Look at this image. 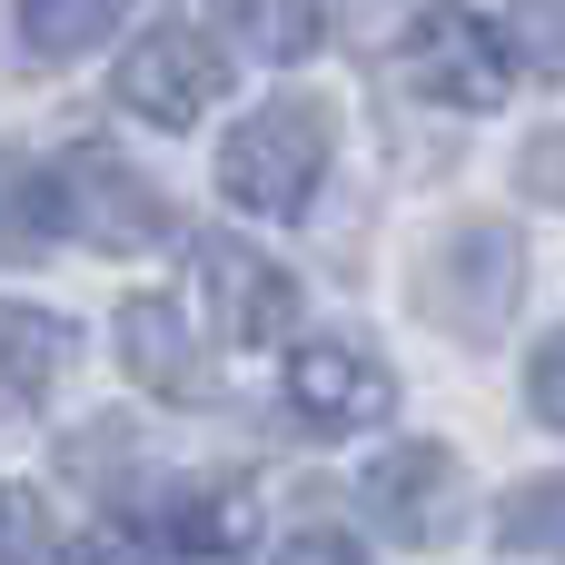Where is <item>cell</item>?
I'll return each mask as SVG.
<instances>
[{
	"mask_svg": "<svg viewBox=\"0 0 565 565\" xmlns=\"http://www.w3.org/2000/svg\"><path fill=\"white\" fill-rule=\"evenodd\" d=\"M407 79H417L427 99H447V109H497L507 79H516V50H507L467 0H447V10H427V20L407 30Z\"/></svg>",
	"mask_w": 565,
	"mask_h": 565,
	"instance_id": "cell-4",
	"label": "cell"
},
{
	"mask_svg": "<svg viewBox=\"0 0 565 565\" xmlns=\"http://www.w3.org/2000/svg\"><path fill=\"white\" fill-rule=\"evenodd\" d=\"M60 228H70L60 179H50V169H30L20 149H0V258H40Z\"/></svg>",
	"mask_w": 565,
	"mask_h": 565,
	"instance_id": "cell-12",
	"label": "cell"
},
{
	"mask_svg": "<svg viewBox=\"0 0 565 565\" xmlns=\"http://www.w3.org/2000/svg\"><path fill=\"white\" fill-rule=\"evenodd\" d=\"M129 437H139V427H119V417H99V427H79V437H70V477H89V487H109V477H119V457H139Z\"/></svg>",
	"mask_w": 565,
	"mask_h": 565,
	"instance_id": "cell-17",
	"label": "cell"
},
{
	"mask_svg": "<svg viewBox=\"0 0 565 565\" xmlns=\"http://www.w3.org/2000/svg\"><path fill=\"white\" fill-rule=\"evenodd\" d=\"M218 89H228V60H218L199 30H149V40H129V60H119V109H139V119H159V129L209 119Z\"/></svg>",
	"mask_w": 565,
	"mask_h": 565,
	"instance_id": "cell-5",
	"label": "cell"
},
{
	"mask_svg": "<svg viewBox=\"0 0 565 565\" xmlns=\"http://www.w3.org/2000/svg\"><path fill=\"white\" fill-rule=\"evenodd\" d=\"M60 565H159V556H149L129 526H89L79 546H60Z\"/></svg>",
	"mask_w": 565,
	"mask_h": 565,
	"instance_id": "cell-21",
	"label": "cell"
},
{
	"mask_svg": "<svg viewBox=\"0 0 565 565\" xmlns=\"http://www.w3.org/2000/svg\"><path fill=\"white\" fill-rule=\"evenodd\" d=\"M60 209H70V228H79L89 248H159V238H169L159 179H139L109 139H79V149L60 159Z\"/></svg>",
	"mask_w": 565,
	"mask_h": 565,
	"instance_id": "cell-3",
	"label": "cell"
},
{
	"mask_svg": "<svg viewBox=\"0 0 565 565\" xmlns=\"http://www.w3.org/2000/svg\"><path fill=\"white\" fill-rule=\"evenodd\" d=\"M497 546L507 556H565V477H526L497 507Z\"/></svg>",
	"mask_w": 565,
	"mask_h": 565,
	"instance_id": "cell-15",
	"label": "cell"
},
{
	"mask_svg": "<svg viewBox=\"0 0 565 565\" xmlns=\"http://www.w3.org/2000/svg\"><path fill=\"white\" fill-rule=\"evenodd\" d=\"M40 546H50L40 497H30V487H0V565H40Z\"/></svg>",
	"mask_w": 565,
	"mask_h": 565,
	"instance_id": "cell-16",
	"label": "cell"
},
{
	"mask_svg": "<svg viewBox=\"0 0 565 565\" xmlns=\"http://www.w3.org/2000/svg\"><path fill=\"white\" fill-rule=\"evenodd\" d=\"M516 40L546 79H565V0H516Z\"/></svg>",
	"mask_w": 565,
	"mask_h": 565,
	"instance_id": "cell-18",
	"label": "cell"
},
{
	"mask_svg": "<svg viewBox=\"0 0 565 565\" xmlns=\"http://www.w3.org/2000/svg\"><path fill=\"white\" fill-rule=\"evenodd\" d=\"M218 30L258 60H308L318 50V0H218Z\"/></svg>",
	"mask_w": 565,
	"mask_h": 565,
	"instance_id": "cell-14",
	"label": "cell"
},
{
	"mask_svg": "<svg viewBox=\"0 0 565 565\" xmlns=\"http://www.w3.org/2000/svg\"><path fill=\"white\" fill-rule=\"evenodd\" d=\"M119 20H129V0H20V50L30 60H89Z\"/></svg>",
	"mask_w": 565,
	"mask_h": 565,
	"instance_id": "cell-13",
	"label": "cell"
},
{
	"mask_svg": "<svg viewBox=\"0 0 565 565\" xmlns=\"http://www.w3.org/2000/svg\"><path fill=\"white\" fill-rule=\"evenodd\" d=\"M278 565H367V556H358L348 536H328V526H308V536H288V556H278Z\"/></svg>",
	"mask_w": 565,
	"mask_h": 565,
	"instance_id": "cell-22",
	"label": "cell"
},
{
	"mask_svg": "<svg viewBox=\"0 0 565 565\" xmlns=\"http://www.w3.org/2000/svg\"><path fill=\"white\" fill-rule=\"evenodd\" d=\"M169 546H179V565H248V546H258V497H248V477H199V487H179V497H169Z\"/></svg>",
	"mask_w": 565,
	"mask_h": 565,
	"instance_id": "cell-10",
	"label": "cell"
},
{
	"mask_svg": "<svg viewBox=\"0 0 565 565\" xmlns=\"http://www.w3.org/2000/svg\"><path fill=\"white\" fill-rule=\"evenodd\" d=\"M516 189H526V199H546V209H565V129L526 139V159H516Z\"/></svg>",
	"mask_w": 565,
	"mask_h": 565,
	"instance_id": "cell-19",
	"label": "cell"
},
{
	"mask_svg": "<svg viewBox=\"0 0 565 565\" xmlns=\"http://www.w3.org/2000/svg\"><path fill=\"white\" fill-rule=\"evenodd\" d=\"M526 397H536V417H546V427H565V328L526 358Z\"/></svg>",
	"mask_w": 565,
	"mask_h": 565,
	"instance_id": "cell-20",
	"label": "cell"
},
{
	"mask_svg": "<svg viewBox=\"0 0 565 565\" xmlns=\"http://www.w3.org/2000/svg\"><path fill=\"white\" fill-rule=\"evenodd\" d=\"M516 288H526V248H516V228H447V248L427 258V288H417V308L437 318V328H457V338H497L507 328V308H516Z\"/></svg>",
	"mask_w": 565,
	"mask_h": 565,
	"instance_id": "cell-2",
	"label": "cell"
},
{
	"mask_svg": "<svg viewBox=\"0 0 565 565\" xmlns=\"http://www.w3.org/2000/svg\"><path fill=\"white\" fill-rule=\"evenodd\" d=\"M328 149H338L328 99H268V109H248V119L228 129L218 189H228L238 209H258V218H298V209L318 199V179H328Z\"/></svg>",
	"mask_w": 565,
	"mask_h": 565,
	"instance_id": "cell-1",
	"label": "cell"
},
{
	"mask_svg": "<svg viewBox=\"0 0 565 565\" xmlns=\"http://www.w3.org/2000/svg\"><path fill=\"white\" fill-rule=\"evenodd\" d=\"M119 358H129V377H139L149 397H169V407H209V397H218V367L199 358V338H189V318H179L169 298H129V308H119Z\"/></svg>",
	"mask_w": 565,
	"mask_h": 565,
	"instance_id": "cell-9",
	"label": "cell"
},
{
	"mask_svg": "<svg viewBox=\"0 0 565 565\" xmlns=\"http://www.w3.org/2000/svg\"><path fill=\"white\" fill-rule=\"evenodd\" d=\"M60 367H70V328H60L50 308L0 298V417L40 407V397L60 387Z\"/></svg>",
	"mask_w": 565,
	"mask_h": 565,
	"instance_id": "cell-11",
	"label": "cell"
},
{
	"mask_svg": "<svg viewBox=\"0 0 565 565\" xmlns=\"http://www.w3.org/2000/svg\"><path fill=\"white\" fill-rule=\"evenodd\" d=\"M447 507H457V457L427 447V437H397L387 457H367V516L387 546H437L447 536Z\"/></svg>",
	"mask_w": 565,
	"mask_h": 565,
	"instance_id": "cell-7",
	"label": "cell"
},
{
	"mask_svg": "<svg viewBox=\"0 0 565 565\" xmlns=\"http://www.w3.org/2000/svg\"><path fill=\"white\" fill-rule=\"evenodd\" d=\"M288 407H298L308 427L348 437V427H377V417L397 407V377H387L367 348H348V338H308V348H288Z\"/></svg>",
	"mask_w": 565,
	"mask_h": 565,
	"instance_id": "cell-6",
	"label": "cell"
},
{
	"mask_svg": "<svg viewBox=\"0 0 565 565\" xmlns=\"http://www.w3.org/2000/svg\"><path fill=\"white\" fill-rule=\"evenodd\" d=\"M199 278H209V308H218V328L238 348H278L288 338V318H298V278L288 268H268L238 238H199Z\"/></svg>",
	"mask_w": 565,
	"mask_h": 565,
	"instance_id": "cell-8",
	"label": "cell"
}]
</instances>
